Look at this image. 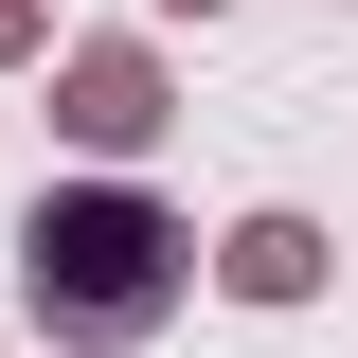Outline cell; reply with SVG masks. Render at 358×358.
I'll return each instance as SVG.
<instances>
[{"label": "cell", "mask_w": 358, "mask_h": 358, "mask_svg": "<svg viewBox=\"0 0 358 358\" xmlns=\"http://www.w3.org/2000/svg\"><path fill=\"white\" fill-rule=\"evenodd\" d=\"M179 268H197V233H179L162 197L72 179V197H36V233H18V305H36L54 341H143V322L179 305Z\"/></svg>", "instance_id": "obj_1"}, {"label": "cell", "mask_w": 358, "mask_h": 358, "mask_svg": "<svg viewBox=\"0 0 358 358\" xmlns=\"http://www.w3.org/2000/svg\"><path fill=\"white\" fill-rule=\"evenodd\" d=\"M54 126H90V143H143V126H162V72H143V54H90Z\"/></svg>", "instance_id": "obj_2"}, {"label": "cell", "mask_w": 358, "mask_h": 358, "mask_svg": "<svg viewBox=\"0 0 358 358\" xmlns=\"http://www.w3.org/2000/svg\"><path fill=\"white\" fill-rule=\"evenodd\" d=\"M233 287H251V305L322 287V233H305V215H251V233H233Z\"/></svg>", "instance_id": "obj_3"}]
</instances>
